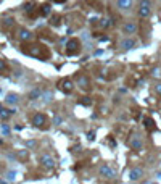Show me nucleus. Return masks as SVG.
<instances>
[{
	"instance_id": "39448f33",
	"label": "nucleus",
	"mask_w": 161,
	"mask_h": 184,
	"mask_svg": "<svg viewBox=\"0 0 161 184\" xmlns=\"http://www.w3.org/2000/svg\"><path fill=\"white\" fill-rule=\"evenodd\" d=\"M150 2H142L140 3V8H139V16L140 18H148L150 16Z\"/></svg>"
},
{
	"instance_id": "f8f14e48",
	"label": "nucleus",
	"mask_w": 161,
	"mask_h": 184,
	"mask_svg": "<svg viewBox=\"0 0 161 184\" xmlns=\"http://www.w3.org/2000/svg\"><path fill=\"white\" fill-rule=\"evenodd\" d=\"M129 145H131L134 150H140V149H142V141H140V139L135 136L134 139H131V141H129Z\"/></svg>"
},
{
	"instance_id": "0eeeda50",
	"label": "nucleus",
	"mask_w": 161,
	"mask_h": 184,
	"mask_svg": "<svg viewBox=\"0 0 161 184\" xmlns=\"http://www.w3.org/2000/svg\"><path fill=\"white\" fill-rule=\"evenodd\" d=\"M143 176V170L142 168H132L131 173H129V178L132 179V181H137V179H140Z\"/></svg>"
},
{
	"instance_id": "412c9836",
	"label": "nucleus",
	"mask_w": 161,
	"mask_h": 184,
	"mask_svg": "<svg viewBox=\"0 0 161 184\" xmlns=\"http://www.w3.org/2000/svg\"><path fill=\"white\" fill-rule=\"evenodd\" d=\"M7 102H8V103H16L18 102V97L15 94H10L8 97H7Z\"/></svg>"
},
{
	"instance_id": "bb28decb",
	"label": "nucleus",
	"mask_w": 161,
	"mask_h": 184,
	"mask_svg": "<svg viewBox=\"0 0 161 184\" xmlns=\"http://www.w3.org/2000/svg\"><path fill=\"white\" fill-rule=\"evenodd\" d=\"M7 68V65H5V62H3V60H0V71H3Z\"/></svg>"
},
{
	"instance_id": "393cba45",
	"label": "nucleus",
	"mask_w": 161,
	"mask_h": 184,
	"mask_svg": "<svg viewBox=\"0 0 161 184\" xmlns=\"http://www.w3.org/2000/svg\"><path fill=\"white\" fill-rule=\"evenodd\" d=\"M18 157H19V158H23V160L27 158V150H21V152H18Z\"/></svg>"
},
{
	"instance_id": "7ed1b4c3",
	"label": "nucleus",
	"mask_w": 161,
	"mask_h": 184,
	"mask_svg": "<svg viewBox=\"0 0 161 184\" xmlns=\"http://www.w3.org/2000/svg\"><path fill=\"white\" fill-rule=\"evenodd\" d=\"M76 81H77V86H79L81 89H84V91L90 89V81H89V78L85 74H77L76 76Z\"/></svg>"
},
{
	"instance_id": "f03ea898",
	"label": "nucleus",
	"mask_w": 161,
	"mask_h": 184,
	"mask_svg": "<svg viewBox=\"0 0 161 184\" xmlns=\"http://www.w3.org/2000/svg\"><path fill=\"white\" fill-rule=\"evenodd\" d=\"M58 87H60V91H61V92H65V94H71L73 89H74L73 81H71V79H68V78L61 79V81L58 82Z\"/></svg>"
},
{
	"instance_id": "aec40b11",
	"label": "nucleus",
	"mask_w": 161,
	"mask_h": 184,
	"mask_svg": "<svg viewBox=\"0 0 161 184\" xmlns=\"http://www.w3.org/2000/svg\"><path fill=\"white\" fill-rule=\"evenodd\" d=\"M100 26L101 27H110V26H111L113 24V21H111V19H107V18H105V19H100Z\"/></svg>"
},
{
	"instance_id": "5701e85b",
	"label": "nucleus",
	"mask_w": 161,
	"mask_h": 184,
	"mask_svg": "<svg viewBox=\"0 0 161 184\" xmlns=\"http://www.w3.org/2000/svg\"><path fill=\"white\" fill-rule=\"evenodd\" d=\"M11 24H13V19H11V18H5V19H3V27H10Z\"/></svg>"
},
{
	"instance_id": "f3484780",
	"label": "nucleus",
	"mask_w": 161,
	"mask_h": 184,
	"mask_svg": "<svg viewBox=\"0 0 161 184\" xmlns=\"http://www.w3.org/2000/svg\"><path fill=\"white\" fill-rule=\"evenodd\" d=\"M151 78L155 79H161V66H155L151 70Z\"/></svg>"
},
{
	"instance_id": "dca6fc26",
	"label": "nucleus",
	"mask_w": 161,
	"mask_h": 184,
	"mask_svg": "<svg viewBox=\"0 0 161 184\" xmlns=\"http://www.w3.org/2000/svg\"><path fill=\"white\" fill-rule=\"evenodd\" d=\"M79 103H81V105H84V107H90V105H92V99L87 97V95H84V97L79 99Z\"/></svg>"
},
{
	"instance_id": "7c9ffc66",
	"label": "nucleus",
	"mask_w": 161,
	"mask_h": 184,
	"mask_svg": "<svg viewBox=\"0 0 161 184\" xmlns=\"http://www.w3.org/2000/svg\"><path fill=\"white\" fill-rule=\"evenodd\" d=\"M2 131H3V134H8V128H7V126H3Z\"/></svg>"
},
{
	"instance_id": "a878e982",
	"label": "nucleus",
	"mask_w": 161,
	"mask_h": 184,
	"mask_svg": "<svg viewBox=\"0 0 161 184\" xmlns=\"http://www.w3.org/2000/svg\"><path fill=\"white\" fill-rule=\"evenodd\" d=\"M155 91H156V94H158V95H161V82H160V84H156Z\"/></svg>"
},
{
	"instance_id": "423d86ee",
	"label": "nucleus",
	"mask_w": 161,
	"mask_h": 184,
	"mask_svg": "<svg viewBox=\"0 0 161 184\" xmlns=\"http://www.w3.org/2000/svg\"><path fill=\"white\" fill-rule=\"evenodd\" d=\"M100 174L105 176V178H108V179H111V178H115V170L108 165H103L100 168Z\"/></svg>"
},
{
	"instance_id": "a211bd4d",
	"label": "nucleus",
	"mask_w": 161,
	"mask_h": 184,
	"mask_svg": "<svg viewBox=\"0 0 161 184\" xmlns=\"http://www.w3.org/2000/svg\"><path fill=\"white\" fill-rule=\"evenodd\" d=\"M40 95H42V91H40V89H34V91L29 94V99H31V100H34V99L40 97Z\"/></svg>"
},
{
	"instance_id": "9d476101",
	"label": "nucleus",
	"mask_w": 161,
	"mask_h": 184,
	"mask_svg": "<svg viewBox=\"0 0 161 184\" xmlns=\"http://www.w3.org/2000/svg\"><path fill=\"white\" fill-rule=\"evenodd\" d=\"M135 39H132V37H129V39H124L123 42H121V47L123 49H126V50H129V49H134L135 47Z\"/></svg>"
},
{
	"instance_id": "6ab92c4d",
	"label": "nucleus",
	"mask_w": 161,
	"mask_h": 184,
	"mask_svg": "<svg viewBox=\"0 0 161 184\" xmlns=\"http://www.w3.org/2000/svg\"><path fill=\"white\" fill-rule=\"evenodd\" d=\"M60 21H61L60 15H55V16L50 18V24H53V26H58V24H60Z\"/></svg>"
},
{
	"instance_id": "2eb2a0df",
	"label": "nucleus",
	"mask_w": 161,
	"mask_h": 184,
	"mask_svg": "<svg viewBox=\"0 0 161 184\" xmlns=\"http://www.w3.org/2000/svg\"><path fill=\"white\" fill-rule=\"evenodd\" d=\"M116 5H118V8H121V10H127L129 7L132 5V2H129V0H119V2H116Z\"/></svg>"
},
{
	"instance_id": "ddd939ff",
	"label": "nucleus",
	"mask_w": 161,
	"mask_h": 184,
	"mask_svg": "<svg viewBox=\"0 0 161 184\" xmlns=\"http://www.w3.org/2000/svg\"><path fill=\"white\" fill-rule=\"evenodd\" d=\"M19 39H21V41H31V39H32V34L26 29H21L19 31Z\"/></svg>"
},
{
	"instance_id": "4468645a",
	"label": "nucleus",
	"mask_w": 161,
	"mask_h": 184,
	"mask_svg": "<svg viewBox=\"0 0 161 184\" xmlns=\"http://www.w3.org/2000/svg\"><path fill=\"white\" fill-rule=\"evenodd\" d=\"M49 13H50V3H44V5L39 8V15H40V16H47Z\"/></svg>"
},
{
	"instance_id": "c85d7f7f",
	"label": "nucleus",
	"mask_w": 161,
	"mask_h": 184,
	"mask_svg": "<svg viewBox=\"0 0 161 184\" xmlns=\"http://www.w3.org/2000/svg\"><path fill=\"white\" fill-rule=\"evenodd\" d=\"M8 179L11 181V179H15V173H8Z\"/></svg>"
},
{
	"instance_id": "20e7f679",
	"label": "nucleus",
	"mask_w": 161,
	"mask_h": 184,
	"mask_svg": "<svg viewBox=\"0 0 161 184\" xmlns=\"http://www.w3.org/2000/svg\"><path fill=\"white\" fill-rule=\"evenodd\" d=\"M32 123H34L37 128H44V129H47V128H49V126H47V118H45V115H42V113L34 115Z\"/></svg>"
},
{
	"instance_id": "cd10ccee",
	"label": "nucleus",
	"mask_w": 161,
	"mask_h": 184,
	"mask_svg": "<svg viewBox=\"0 0 161 184\" xmlns=\"http://www.w3.org/2000/svg\"><path fill=\"white\" fill-rule=\"evenodd\" d=\"M55 123H57V125H60V123H61V118H60V116H55Z\"/></svg>"
},
{
	"instance_id": "1a4fd4ad",
	"label": "nucleus",
	"mask_w": 161,
	"mask_h": 184,
	"mask_svg": "<svg viewBox=\"0 0 161 184\" xmlns=\"http://www.w3.org/2000/svg\"><path fill=\"white\" fill-rule=\"evenodd\" d=\"M143 126L147 131H155L156 126H155V121H153V118L150 116H143Z\"/></svg>"
},
{
	"instance_id": "c756f323",
	"label": "nucleus",
	"mask_w": 161,
	"mask_h": 184,
	"mask_svg": "<svg viewBox=\"0 0 161 184\" xmlns=\"http://www.w3.org/2000/svg\"><path fill=\"white\" fill-rule=\"evenodd\" d=\"M27 145H29V147H34V145H36V142H34V141H29V142H27Z\"/></svg>"
},
{
	"instance_id": "6e6552de",
	"label": "nucleus",
	"mask_w": 161,
	"mask_h": 184,
	"mask_svg": "<svg viewBox=\"0 0 161 184\" xmlns=\"http://www.w3.org/2000/svg\"><path fill=\"white\" fill-rule=\"evenodd\" d=\"M40 163L45 168H53L55 166V160L50 157V155H42V157H40Z\"/></svg>"
},
{
	"instance_id": "f257e3e1",
	"label": "nucleus",
	"mask_w": 161,
	"mask_h": 184,
	"mask_svg": "<svg viewBox=\"0 0 161 184\" xmlns=\"http://www.w3.org/2000/svg\"><path fill=\"white\" fill-rule=\"evenodd\" d=\"M81 49V42H79V39H69L68 44H66V55H76L77 52H79Z\"/></svg>"
},
{
	"instance_id": "b1692460",
	"label": "nucleus",
	"mask_w": 161,
	"mask_h": 184,
	"mask_svg": "<svg viewBox=\"0 0 161 184\" xmlns=\"http://www.w3.org/2000/svg\"><path fill=\"white\" fill-rule=\"evenodd\" d=\"M52 97H53L52 92H45V94H44V100L45 102H50V100H52Z\"/></svg>"
},
{
	"instance_id": "4be33fe9",
	"label": "nucleus",
	"mask_w": 161,
	"mask_h": 184,
	"mask_svg": "<svg viewBox=\"0 0 161 184\" xmlns=\"http://www.w3.org/2000/svg\"><path fill=\"white\" fill-rule=\"evenodd\" d=\"M11 113H13V111H10V110H3V108L0 110V116H2V118H8Z\"/></svg>"
},
{
	"instance_id": "9b49d317",
	"label": "nucleus",
	"mask_w": 161,
	"mask_h": 184,
	"mask_svg": "<svg viewBox=\"0 0 161 184\" xmlns=\"http://www.w3.org/2000/svg\"><path fill=\"white\" fill-rule=\"evenodd\" d=\"M123 29H124L126 34H135L137 33V24H135V23H132V21L131 23H126Z\"/></svg>"
}]
</instances>
